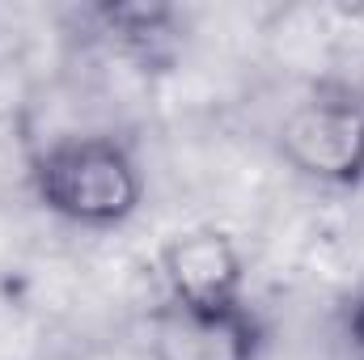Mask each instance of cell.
Returning <instances> with one entry per match:
<instances>
[{"mask_svg": "<svg viewBox=\"0 0 364 360\" xmlns=\"http://www.w3.org/2000/svg\"><path fill=\"white\" fill-rule=\"evenodd\" d=\"M275 144L301 179L352 191L364 182V102L343 85H318L284 115Z\"/></svg>", "mask_w": 364, "mask_h": 360, "instance_id": "cell-2", "label": "cell"}, {"mask_svg": "<svg viewBox=\"0 0 364 360\" xmlns=\"http://www.w3.org/2000/svg\"><path fill=\"white\" fill-rule=\"evenodd\" d=\"M38 153V140L30 132V123L17 115V110H4L0 106V182H21L30 179V162Z\"/></svg>", "mask_w": 364, "mask_h": 360, "instance_id": "cell-6", "label": "cell"}, {"mask_svg": "<svg viewBox=\"0 0 364 360\" xmlns=\"http://www.w3.org/2000/svg\"><path fill=\"white\" fill-rule=\"evenodd\" d=\"M348 344H352V352L364 360V292L352 301V314H348Z\"/></svg>", "mask_w": 364, "mask_h": 360, "instance_id": "cell-7", "label": "cell"}, {"mask_svg": "<svg viewBox=\"0 0 364 360\" xmlns=\"http://www.w3.org/2000/svg\"><path fill=\"white\" fill-rule=\"evenodd\" d=\"M263 322L246 301L229 305H178L166 301L153 309L149 348L153 360H259Z\"/></svg>", "mask_w": 364, "mask_h": 360, "instance_id": "cell-3", "label": "cell"}, {"mask_svg": "<svg viewBox=\"0 0 364 360\" xmlns=\"http://www.w3.org/2000/svg\"><path fill=\"white\" fill-rule=\"evenodd\" d=\"M97 34L136 64H166L178 43V13L166 4H97Z\"/></svg>", "mask_w": 364, "mask_h": 360, "instance_id": "cell-5", "label": "cell"}, {"mask_svg": "<svg viewBox=\"0 0 364 360\" xmlns=\"http://www.w3.org/2000/svg\"><path fill=\"white\" fill-rule=\"evenodd\" d=\"M161 280H166V301L229 305V301H242L246 259L233 233L216 225H195L161 246Z\"/></svg>", "mask_w": 364, "mask_h": 360, "instance_id": "cell-4", "label": "cell"}, {"mask_svg": "<svg viewBox=\"0 0 364 360\" xmlns=\"http://www.w3.org/2000/svg\"><path fill=\"white\" fill-rule=\"evenodd\" d=\"M26 191L51 216L81 229H114L144 203V170L127 140L110 132L38 144Z\"/></svg>", "mask_w": 364, "mask_h": 360, "instance_id": "cell-1", "label": "cell"}]
</instances>
